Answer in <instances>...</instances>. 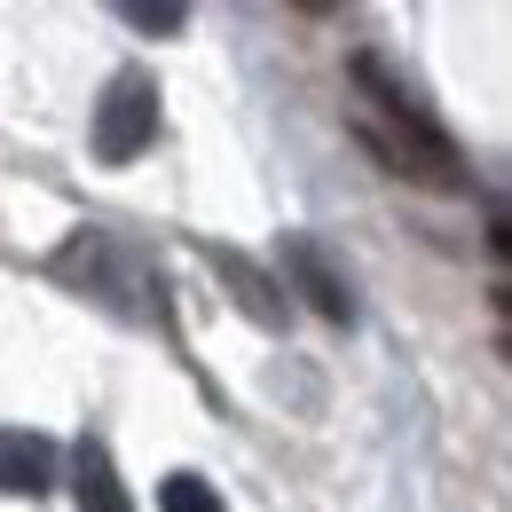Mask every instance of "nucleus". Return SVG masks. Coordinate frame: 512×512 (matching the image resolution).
Returning a JSON list of instances; mask_svg holds the SVG:
<instances>
[{"label": "nucleus", "instance_id": "obj_3", "mask_svg": "<svg viewBox=\"0 0 512 512\" xmlns=\"http://www.w3.org/2000/svg\"><path fill=\"white\" fill-rule=\"evenodd\" d=\"M197 253L213 260V276L229 284V300L245 308V316L260 323V331H284V316H292V300L276 292V276L260 268L253 253H237V245H221V237H197Z\"/></svg>", "mask_w": 512, "mask_h": 512}, {"label": "nucleus", "instance_id": "obj_7", "mask_svg": "<svg viewBox=\"0 0 512 512\" xmlns=\"http://www.w3.org/2000/svg\"><path fill=\"white\" fill-rule=\"evenodd\" d=\"M119 8V24H134L142 40H174L182 24H190V0H111Z\"/></svg>", "mask_w": 512, "mask_h": 512}, {"label": "nucleus", "instance_id": "obj_2", "mask_svg": "<svg viewBox=\"0 0 512 512\" xmlns=\"http://www.w3.org/2000/svg\"><path fill=\"white\" fill-rule=\"evenodd\" d=\"M150 142H158V79L119 71L95 103V166H134Z\"/></svg>", "mask_w": 512, "mask_h": 512}, {"label": "nucleus", "instance_id": "obj_5", "mask_svg": "<svg viewBox=\"0 0 512 512\" xmlns=\"http://www.w3.org/2000/svg\"><path fill=\"white\" fill-rule=\"evenodd\" d=\"M64 481V457L48 434H32V426H0V497H48Z\"/></svg>", "mask_w": 512, "mask_h": 512}, {"label": "nucleus", "instance_id": "obj_4", "mask_svg": "<svg viewBox=\"0 0 512 512\" xmlns=\"http://www.w3.org/2000/svg\"><path fill=\"white\" fill-rule=\"evenodd\" d=\"M284 276H292V292H308V308H316L323 323H355V292H347V276L331 268V253H323L316 237H284Z\"/></svg>", "mask_w": 512, "mask_h": 512}, {"label": "nucleus", "instance_id": "obj_1", "mask_svg": "<svg viewBox=\"0 0 512 512\" xmlns=\"http://www.w3.org/2000/svg\"><path fill=\"white\" fill-rule=\"evenodd\" d=\"M355 87H363V119H355V134L379 150L402 182L465 190V158H457V142L434 127V111L418 103V87H402L379 56H355Z\"/></svg>", "mask_w": 512, "mask_h": 512}, {"label": "nucleus", "instance_id": "obj_9", "mask_svg": "<svg viewBox=\"0 0 512 512\" xmlns=\"http://www.w3.org/2000/svg\"><path fill=\"white\" fill-rule=\"evenodd\" d=\"M300 8H308V16H323V8H339V0H300Z\"/></svg>", "mask_w": 512, "mask_h": 512}, {"label": "nucleus", "instance_id": "obj_6", "mask_svg": "<svg viewBox=\"0 0 512 512\" xmlns=\"http://www.w3.org/2000/svg\"><path fill=\"white\" fill-rule=\"evenodd\" d=\"M71 497H79V512H134V497H127V481H119V465H111V449L87 442L71 449Z\"/></svg>", "mask_w": 512, "mask_h": 512}, {"label": "nucleus", "instance_id": "obj_8", "mask_svg": "<svg viewBox=\"0 0 512 512\" xmlns=\"http://www.w3.org/2000/svg\"><path fill=\"white\" fill-rule=\"evenodd\" d=\"M158 512H221V497H213L205 473H166L158 481Z\"/></svg>", "mask_w": 512, "mask_h": 512}]
</instances>
